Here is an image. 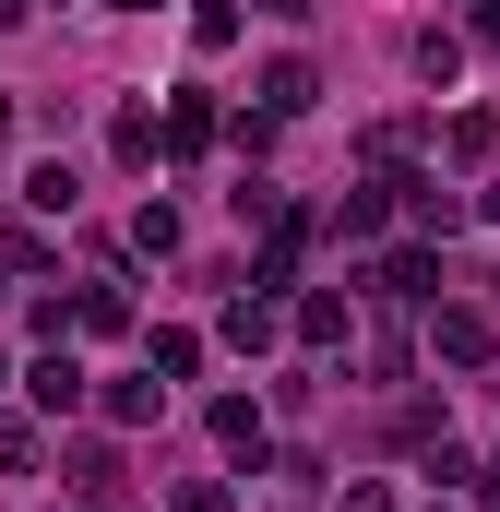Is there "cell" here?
<instances>
[{
    "label": "cell",
    "mask_w": 500,
    "mask_h": 512,
    "mask_svg": "<svg viewBox=\"0 0 500 512\" xmlns=\"http://www.w3.org/2000/svg\"><path fill=\"white\" fill-rule=\"evenodd\" d=\"M108 12H155V0H108Z\"/></svg>",
    "instance_id": "cell-9"
},
{
    "label": "cell",
    "mask_w": 500,
    "mask_h": 512,
    "mask_svg": "<svg viewBox=\"0 0 500 512\" xmlns=\"http://www.w3.org/2000/svg\"><path fill=\"white\" fill-rule=\"evenodd\" d=\"M429 346H441L453 370H477V358H489V310H441V322H429Z\"/></svg>",
    "instance_id": "cell-1"
},
{
    "label": "cell",
    "mask_w": 500,
    "mask_h": 512,
    "mask_svg": "<svg viewBox=\"0 0 500 512\" xmlns=\"http://www.w3.org/2000/svg\"><path fill=\"white\" fill-rule=\"evenodd\" d=\"M489 215H500V191H489Z\"/></svg>",
    "instance_id": "cell-10"
},
{
    "label": "cell",
    "mask_w": 500,
    "mask_h": 512,
    "mask_svg": "<svg viewBox=\"0 0 500 512\" xmlns=\"http://www.w3.org/2000/svg\"><path fill=\"white\" fill-rule=\"evenodd\" d=\"M429 286H441V262H429V251H393V262H381V298H429Z\"/></svg>",
    "instance_id": "cell-4"
},
{
    "label": "cell",
    "mask_w": 500,
    "mask_h": 512,
    "mask_svg": "<svg viewBox=\"0 0 500 512\" xmlns=\"http://www.w3.org/2000/svg\"><path fill=\"white\" fill-rule=\"evenodd\" d=\"M203 143H215V108H203V96H179V108H167V155H203Z\"/></svg>",
    "instance_id": "cell-5"
},
{
    "label": "cell",
    "mask_w": 500,
    "mask_h": 512,
    "mask_svg": "<svg viewBox=\"0 0 500 512\" xmlns=\"http://www.w3.org/2000/svg\"><path fill=\"white\" fill-rule=\"evenodd\" d=\"M215 441H227V453H250V465H262V417H250V405H215Z\"/></svg>",
    "instance_id": "cell-6"
},
{
    "label": "cell",
    "mask_w": 500,
    "mask_h": 512,
    "mask_svg": "<svg viewBox=\"0 0 500 512\" xmlns=\"http://www.w3.org/2000/svg\"><path fill=\"white\" fill-rule=\"evenodd\" d=\"M24 393H36L48 417H72V405H84V370H72V346H60V358H36V370H24Z\"/></svg>",
    "instance_id": "cell-2"
},
{
    "label": "cell",
    "mask_w": 500,
    "mask_h": 512,
    "mask_svg": "<svg viewBox=\"0 0 500 512\" xmlns=\"http://www.w3.org/2000/svg\"><path fill=\"white\" fill-rule=\"evenodd\" d=\"M24 453H36V429H12V417H0V465H24Z\"/></svg>",
    "instance_id": "cell-7"
},
{
    "label": "cell",
    "mask_w": 500,
    "mask_h": 512,
    "mask_svg": "<svg viewBox=\"0 0 500 512\" xmlns=\"http://www.w3.org/2000/svg\"><path fill=\"white\" fill-rule=\"evenodd\" d=\"M310 96H322V84H310V60H274V72H262V120H298Z\"/></svg>",
    "instance_id": "cell-3"
},
{
    "label": "cell",
    "mask_w": 500,
    "mask_h": 512,
    "mask_svg": "<svg viewBox=\"0 0 500 512\" xmlns=\"http://www.w3.org/2000/svg\"><path fill=\"white\" fill-rule=\"evenodd\" d=\"M0 24H24V0H0Z\"/></svg>",
    "instance_id": "cell-8"
}]
</instances>
